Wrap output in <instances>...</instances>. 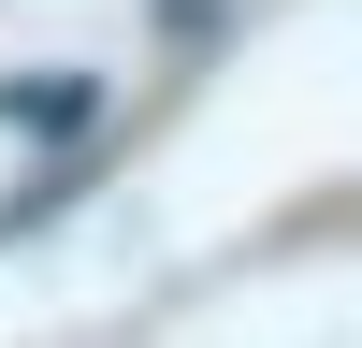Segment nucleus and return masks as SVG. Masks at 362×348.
Wrapping results in <instances>:
<instances>
[{"instance_id": "obj_1", "label": "nucleus", "mask_w": 362, "mask_h": 348, "mask_svg": "<svg viewBox=\"0 0 362 348\" xmlns=\"http://www.w3.org/2000/svg\"><path fill=\"white\" fill-rule=\"evenodd\" d=\"M0 131H44V145H73V131H102V73H0Z\"/></svg>"}]
</instances>
